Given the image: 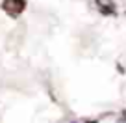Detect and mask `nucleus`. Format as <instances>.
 Masks as SVG:
<instances>
[{"instance_id": "f257e3e1", "label": "nucleus", "mask_w": 126, "mask_h": 123, "mask_svg": "<svg viewBox=\"0 0 126 123\" xmlns=\"http://www.w3.org/2000/svg\"><path fill=\"white\" fill-rule=\"evenodd\" d=\"M24 8H26V0H4L2 2V9L11 17H17L19 13H22Z\"/></svg>"}, {"instance_id": "f03ea898", "label": "nucleus", "mask_w": 126, "mask_h": 123, "mask_svg": "<svg viewBox=\"0 0 126 123\" xmlns=\"http://www.w3.org/2000/svg\"><path fill=\"white\" fill-rule=\"evenodd\" d=\"M96 4L100 6V11L102 13H113L115 11V6H113V2L111 0H96Z\"/></svg>"}]
</instances>
